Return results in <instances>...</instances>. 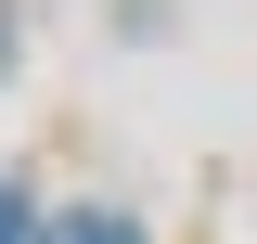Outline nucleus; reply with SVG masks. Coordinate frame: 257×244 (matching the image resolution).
I'll return each instance as SVG.
<instances>
[{"instance_id":"2","label":"nucleus","mask_w":257,"mask_h":244,"mask_svg":"<svg viewBox=\"0 0 257 244\" xmlns=\"http://www.w3.org/2000/svg\"><path fill=\"white\" fill-rule=\"evenodd\" d=\"M0 244H26V193H0Z\"/></svg>"},{"instance_id":"1","label":"nucleus","mask_w":257,"mask_h":244,"mask_svg":"<svg viewBox=\"0 0 257 244\" xmlns=\"http://www.w3.org/2000/svg\"><path fill=\"white\" fill-rule=\"evenodd\" d=\"M39 244H142V231H128L116 206H77V218H52V231H39Z\"/></svg>"}]
</instances>
